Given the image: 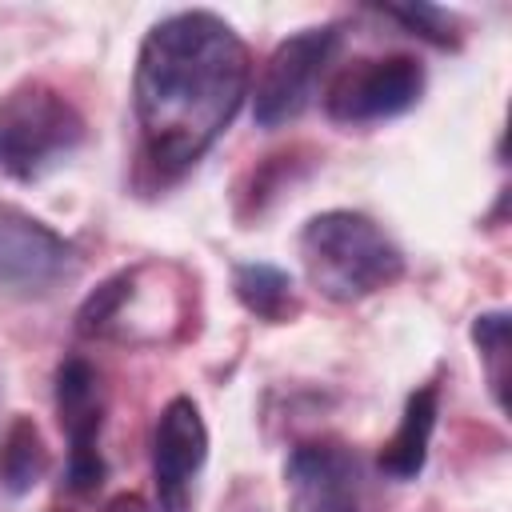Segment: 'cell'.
Here are the masks:
<instances>
[{"label": "cell", "instance_id": "obj_1", "mask_svg": "<svg viewBox=\"0 0 512 512\" xmlns=\"http://www.w3.org/2000/svg\"><path fill=\"white\" fill-rule=\"evenodd\" d=\"M252 84L248 44L216 12H172L136 52L132 108L140 164L156 184L180 180L232 124Z\"/></svg>", "mask_w": 512, "mask_h": 512}, {"label": "cell", "instance_id": "obj_11", "mask_svg": "<svg viewBox=\"0 0 512 512\" xmlns=\"http://www.w3.org/2000/svg\"><path fill=\"white\" fill-rule=\"evenodd\" d=\"M436 416H440V388L424 384L404 400L400 424L392 432V440L380 448V472L392 480H416L428 464V444L436 432Z\"/></svg>", "mask_w": 512, "mask_h": 512}, {"label": "cell", "instance_id": "obj_8", "mask_svg": "<svg viewBox=\"0 0 512 512\" xmlns=\"http://www.w3.org/2000/svg\"><path fill=\"white\" fill-rule=\"evenodd\" d=\"M56 416L68 432V488L96 492L104 484L100 424H104V384L84 356H68L56 368Z\"/></svg>", "mask_w": 512, "mask_h": 512}, {"label": "cell", "instance_id": "obj_4", "mask_svg": "<svg viewBox=\"0 0 512 512\" xmlns=\"http://www.w3.org/2000/svg\"><path fill=\"white\" fill-rule=\"evenodd\" d=\"M288 512H376L368 464L340 440H300L284 460Z\"/></svg>", "mask_w": 512, "mask_h": 512}, {"label": "cell", "instance_id": "obj_3", "mask_svg": "<svg viewBox=\"0 0 512 512\" xmlns=\"http://www.w3.org/2000/svg\"><path fill=\"white\" fill-rule=\"evenodd\" d=\"M84 144L80 108L44 80H24L0 96V168L32 184Z\"/></svg>", "mask_w": 512, "mask_h": 512}, {"label": "cell", "instance_id": "obj_10", "mask_svg": "<svg viewBox=\"0 0 512 512\" xmlns=\"http://www.w3.org/2000/svg\"><path fill=\"white\" fill-rule=\"evenodd\" d=\"M144 268H124L116 276H108L96 292H88V300L76 312V332L88 340H160L164 324H176L184 312H168V308H148L144 304V284H140Z\"/></svg>", "mask_w": 512, "mask_h": 512}, {"label": "cell", "instance_id": "obj_12", "mask_svg": "<svg viewBox=\"0 0 512 512\" xmlns=\"http://www.w3.org/2000/svg\"><path fill=\"white\" fill-rule=\"evenodd\" d=\"M232 292H236V300H240L252 316H260V320H268V324H284V320H292V316L300 312L296 284H292V276H288L284 268H276V264H260V260L236 264V272H232Z\"/></svg>", "mask_w": 512, "mask_h": 512}, {"label": "cell", "instance_id": "obj_6", "mask_svg": "<svg viewBox=\"0 0 512 512\" xmlns=\"http://www.w3.org/2000/svg\"><path fill=\"white\" fill-rule=\"evenodd\" d=\"M336 48H340V28L336 24L300 28L288 40H280L272 48V56L264 60L260 76H256V92H252L256 124L260 128H280V124L296 120L312 104L316 84L328 72Z\"/></svg>", "mask_w": 512, "mask_h": 512}, {"label": "cell", "instance_id": "obj_13", "mask_svg": "<svg viewBox=\"0 0 512 512\" xmlns=\"http://www.w3.org/2000/svg\"><path fill=\"white\" fill-rule=\"evenodd\" d=\"M48 472V448L32 416H12L0 440V488L12 496L32 492Z\"/></svg>", "mask_w": 512, "mask_h": 512}, {"label": "cell", "instance_id": "obj_2", "mask_svg": "<svg viewBox=\"0 0 512 512\" xmlns=\"http://www.w3.org/2000/svg\"><path fill=\"white\" fill-rule=\"evenodd\" d=\"M300 260L308 284L336 304L376 296L404 276L396 240L372 216L348 208L320 212L300 228Z\"/></svg>", "mask_w": 512, "mask_h": 512}, {"label": "cell", "instance_id": "obj_14", "mask_svg": "<svg viewBox=\"0 0 512 512\" xmlns=\"http://www.w3.org/2000/svg\"><path fill=\"white\" fill-rule=\"evenodd\" d=\"M472 344L484 364L496 408L508 412V312H480L472 320Z\"/></svg>", "mask_w": 512, "mask_h": 512}, {"label": "cell", "instance_id": "obj_16", "mask_svg": "<svg viewBox=\"0 0 512 512\" xmlns=\"http://www.w3.org/2000/svg\"><path fill=\"white\" fill-rule=\"evenodd\" d=\"M100 512H152V508H148V500L136 496V492H116Z\"/></svg>", "mask_w": 512, "mask_h": 512}, {"label": "cell", "instance_id": "obj_7", "mask_svg": "<svg viewBox=\"0 0 512 512\" xmlns=\"http://www.w3.org/2000/svg\"><path fill=\"white\" fill-rule=\"evenodd\" d=\"M80 256L76 248L52 232L44 220L0 208V292L16 300H40L52 296L72 272Z\"/></svg>", "mask_w": 512, "mask_h": 512}, {"label": "cell", "instance_id": "obj_9", "mask_svg": "<svg viewBox=\"0 0 512 512\" xmlns=\"http://www.w3.org/2000/svg\"><path fill=\"white\" fill-rule=\"evenodd\" d=\"M208 460V428L188 396H172L152 428V480L160 512H192L196 476Z\"/></svg>", "mask_w": 512, "mask_h": 512}, {"label": "cell", "instance_id": "obj_5", "mask_svg": "<svg viewBox=\"0 0 512 512\" xmlns=\"http://www.w3.org/2000/svg\"><path fill=\"white\" fill-rule=\"evenodd\" d=\"M424 64L416 56L392 52V56H364L344 64L328 92H324V112L336 124H380L396 120L408 108L420 104L424 96Z\"/></svg>", "mask_w": 512, "mask_h": 512}, {"label": "cell", "instance_id": "obj_15", "mask_svg": "<svg viewBox=\"0 0 512 512\" xmlns=\"http://www.w3.org/2000/svg\"><path fill=\"white\" fill-rule=\"evenodd\" d=\"M380 12L400 20L420 40H432L440 48H456L460 44V20L448 8H436V4H384Z\"/></svg>", "mask_w": 512, "mask_h": 512}]
</instances>
